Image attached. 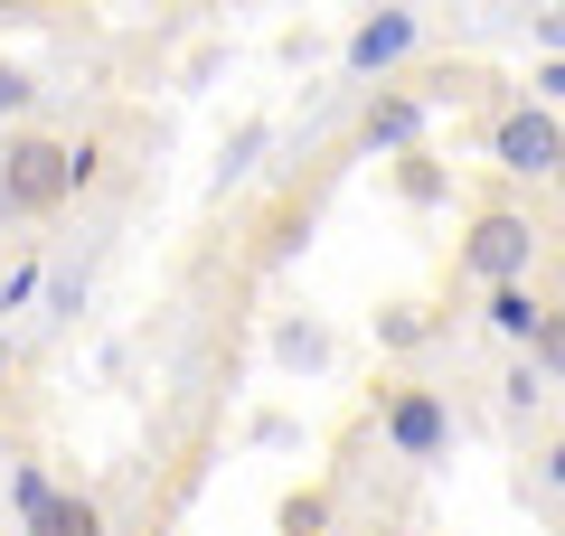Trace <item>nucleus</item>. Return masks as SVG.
<instances>
[{
    "label": "nucleus",
    "instance_id": "f257e3e1",
    "mask_svg": "<svg viewBox=\"0 0 565 536\" xmlns=\"http://www.w3.org/2000/svg\"><path fill=\"white\" fill-rule=\"evenodd\" d=\"M95 179V151L57 132H0V226H47Z\"/></svg>",
    "mask_w": 565,
    "mask_h": 536
},
{
    "label": "nucleus",
    "instance_id": "f03ea898",
    "mask_svg": "<svg viewBox=\"0 0 565 536\" xmlns=\"http://www.w3.org/2000/svg\"><path fill=\"white\" fill-rule=\"evenodd\" d=\"M367 415H377V442L405 461V471H444L452 442H462L452 396H444V386H424V377H405V367H396V377H377V405H367Z\"/></svg>",
    "mask_w": 565,
    "mask_h": 536
},
{
    "label": "nucleus",
    "instance_id": "7ed1b4c3",
    "mask_svg": "<svg viewBox=\"0 0 565 536\" xmlns=\"http://www.w3.org/2000/svg\"><path fill=\"white\" fill-rule=\"evenodd\" d=\"M546 255V226L527 217L519 199H481L462 217V245H452V264H462V282H481V292H500V282H527Z\"/></svg>",
    "mask_w": 565,
    "mask_h": 536
},
{
    "label": "nucleus",
    "instance_id": "20e7f679",
    "mask_svg": "<svg viewBox=\"0 0 565 536\" xmlns=\"http://www.w3.org/2000/svg\"><path fill=\"white\" fill-rule=\"evenodd\" d=\"M481 151H490L500 179H546V189H556V170H565V114L527 95V104H509V114H490Z\"/></svg>",
    "mask_w": 565,
    "mask_h": 536
},
{
    "label": "nucleus",
    "instance_id": "39448f33",
    "mask_svg": "<svg viewBox=\"0 0 565 536\" xmlns=\"http://www.w3.org/2000/svg\"><path fill=\"white\" fill-rule=\"evenodd\" d=\"M424 47V20L405 10V0H386V10H367L359 29H349V47H340V76L349 85H396V66Z\"/></svg>",
    "mask_w": 565,
    "mask_h": 536
},
{
    "label": "nucleus",
    "instance_id": "423d86ee",
    "mask_svg": "<svg viewBox=\"0 0 565 536\" xmlns=\"http://www.w3.org/2000/svg\"><path fill=\"white\" fill-rule=\"evenodd\" d=\"M424 114H434V85H377L359 114V151H377V160L424 151Z\"/></svg>",
    "mask_w": 565,
    "mask_h": 536
},
{
    "label": "nucleus",
    "instance_id": "0eeeda50",
    "mask_svg": "<svg viewBox=\"0 0 565 536\" xmlns=\"http://www.w3.org/2000/svg\"><path fill=\"white\" fill-rule=\"evenodd\" d=\"M519 499H527V508H546V517L565 527V415L527 433V452H519Z\"/></svg>",
    "mask_w": 565,
    "mask_h": 536
},
{
    "label": "nucleus",
    "instance_id": "6e6552de",
    "mask_svg": "<svg viewBox=\"0 0 565 536\" xmlns=\"http://www.w3.org/2000/svg\"><path fill=\"white\" fill-rule=\"evenodd\" d=\"M481 320H490V339H509V349H537V330H546V292H527V282H500V292H481Z\"/></svg>",
    "mask_w": 565,
    "mask_h": 536
},
{
    "label": "nucleus",
    "instance_id": "1a4fd4ad",
    "mask_svg": "<svg viewBox=\"0 0 565 536\" xmlns=\"http://www.w3.org/2000/svg\"><path fill=\"white\" fill-rule=\"evenodd\" d=\"M546 405H556V377H546L537 357H509V377H500V415H509V424H546Z\"/></svg>",
    "mask_w": 565,
    "mask_h": 536
},
{
    "label": "nucleus",
    "instance_id": "9d476101",
    "mask_svg": "<svg viewBox=\"0 0 565 536\" xmlns=\"http://www.w3.org/2000/svg\"><path fill=\"white\" fill-rule=\"evenodd\" d=\"M29 536H104V508H95L85 490H57V499H47V517H39Z\"/></svg>",
    "mask_w": 565,
    "mask_h": 536
},
{
    "label": "nucleus",
    "instance_id": "9b49d317",
    "mask_svg": "<svg viewBox=\"0 0 565 536\" xmlns=\"http://www.w3.org/2000/svg\"><path fill=\"white\" fill-rule=\"evenodd\" d=\"M274 357H282V367H330V330H321V320H282Z\"/></svg>",
    "mask_w": 565,
    "mask_h": 536
},
{
    "label": "nucleus",
    "instance_id": "f8f14e48",
    "mask_svg": "<svg viewBox=\"0 0 565 536\" xmlns=\"http://www.w3.org/2000/svg\"><path fill=\"white\" fill-rule=\"evenodd\" d=\"M396 199L405 207H434V199H444V160H434V151H405L396 160Z\"/></svg>",
    "mask_w": 565,
    "mask_h": 536
},
{
    "label": "nucleus",
    "instance_id": "ddd939ff",
    "mask_svg": "<svg viewBox=\"0 0 565 536\" xmlns=\"http://www.w3.org/2000/svg\"><path fill=\"white\" fill-rule=\"evenodd\" d=\"M29 114H39V76H29V66H0V122L29 132Z\"/></svg>",
    "mask_w": 565,
    "mask_h": 536
},
{
    "label": "nucleus",
    "instance_id": "4468645a",
    "mask_svg": "<svg viewBox=\"0 0 565 536\" xmlns=\"http://www.w3.org/2000/svg\"><path fill=\"white\" fill-rule=\"evenodd\" d=\"M282 536H330V490H292L282 499Z\"/></svg>",
    "mask_w": 565,
    "mask_h": 536
},
{
    "label": "nucleus",
    "instance_id": "2eb2a0df",
    "mask_svg": "<svg viewBox=\"0 0 565 536\" xmlns=\"http://www.w3.org/2000/svg\"><path fill=\"white\" fill-rule=\"evenodd\" d=\"M527 357H537L546 377L565 386V301H546V330H537V349H527Z\"/></svg>",
    "mask_w": 565,
    "mask_h": 536
},
{
    "label": "nucleus",
    "instance_id": "dca6fc26",
    "mask_svg": "<svg viewBox=\"0 0 565 536\" xmlns=\"http://www.w3.org/2000/svg\"><path fill=\"white\" fill-rule=\"evenodd\" d=\"M10 499H20V517L39 527V517H47V499H57V480H47V471H20V480H10Z\"/></svg>",
    "mask_w": 565,
    "mask_h": 536
},
{
    "label": "nucleus",
    "instance_id": "f3484780",
    "mask_svg": "<svg viewBox=\"0 0 565 536\" xmlns=\"http://www.w3.org/2000/svg\"><path fill=\"white\" fill-rule=\"evenodd\" d=\"M377 330L396 339V349H415V339H424V311H415V301H386V311H377Z\"/></svg>",
    "mask_w": 565,
    "mask_h": 536
},
{
    "label": "nucleus",
    "instance_id": "a211bd4d",
    "mask_svg": "<svg viewBox=\"0 0 565 536\" xmlns=\"http://www.w3.org/2000/svg\"><path fill=\"white\" fill-rule=\"evenodd\" d=\"M527 95H537V104H556V114H565V57H546L537 76H527Z\"/></svg>",
    "mask_w": 565,
    "mask_h": 536
},
{
    "label": "nucleus",
    "instance_id": "6ab92c4d",
    "mask_svg": "<svg viewBox=\"0 0 565 536\" xmlns=\"http://www.w3.org/2000/svg\"><path fill=\"white\" fill-rule=\"evenodd\" d=\"M349 536H415L405 517H367V527H349Z\"/></svg>",
    "mask_w": 565,
    "mask_h": 536
},
{
    "label": "nucleus",
    "instance_id": "aec40b11",
    "mask_svg": "<svg viewBox=\"0 0 565 536\" xmlns=\"http://www.w3.org/2000/svg\"><path fill=\"white\" fill-rule=\"evenodd\" d=\"M0 377H10V339H0Z\"/></svg>",
    "mask_w": 565,
    "mask_h": 536
},
{
    "label": "nucleus",
    "instance_id": "412c9836",
    "mask_svg": "<svg viewBox=\"0 0 565 536\" xmlns=\"http://www.w3.org/2000/svg\"><path fill=\"white\" fill-rule=\"evenodd\" d=\"M556 199H565V170H556Z\"/></svg>",
    "mask_w": 565,
    "mask_h": 536
}]
</instances>
